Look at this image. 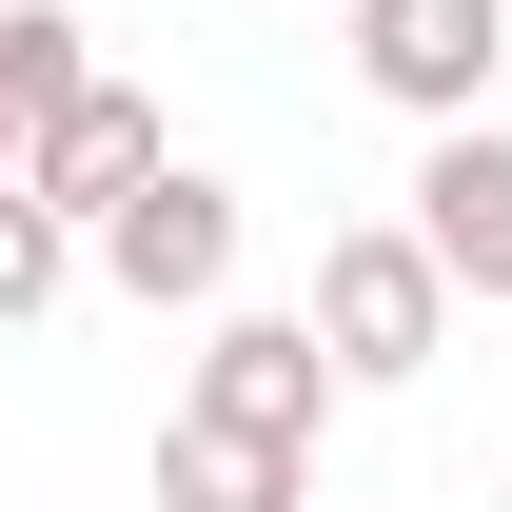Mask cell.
<instances>
[{
	"label": "cell",
	"instance_id": "7",
	"mask_svg": "<svg viewBox=\"0 0 512 512\" xmlns=\"http://www.w3.org/2000/svg\"><path fill=\"white\" fill-rule=\"evenodd\" d=\"M158 512H316V453H256L217 414H158Z\"/></svg>",
	"mask_w": 512,
	"mask_h": 512
},
{
	"label": "cell",
	"instance_id": "5",
	"mask_svg": "<svg viewBox=\"0 0 512 512\" xmlns=\"http://www.w3.org/2000/svg\"><path fill=\"white\" fill-rule=\"evenodd\" d=\"M158 158H178V138H158V99H138V79H79L60 119L20 138V197H40V217H79V237H99V217H119V197L158 178Z\"/></svg>",
	"mask_w": 512,
	"mask_h": 512
},
{
	"label": "cell",
	"instance_id": "8",
	"mask_svg": "<svg viewBox=\"0 0 512 512\" xmlns=\"http://www.w3.org/2000/svg\"><path fill=\"white\" fill-rule=\"evenodd\" d=\"M79 79H99V60H79V0H0V178H20V138L60 119Z\"/></svg>",
	"mask_w": 512,
	"mask_h": 512
},
{
	"label": "cell",
	"instance_id": "3",
	"mask_svg": "<svg viewBox=\"0 0 512 512\" xmlns=\"http://www.w3.org/2000/svg\"><path fill=\"white\" fill-rule=\"evenodd\" d=\"M493 60H512V0H355V79H375L414 138L493 119Z\"/></svg>",
	"mask_w": 512,
	"mask_h": 512
},
{
	"label": "cell",
	"instance_id": "9",
	"mask_svg": "<svg viewBox=\"0 0 512 512\" xmlns=\"http://www.w3.org/2000/svg\"><path fill=\"white\" fill-rule=\"evenodd\" d=\"M60 296H79V217H40V197L0 178V335H40Z\"/></svg>",
	"mask_w": 512,
	"mask_h": 512
},
{
	"label": "cell",
	"instance_id": "2",
	"mask_svg": "<svg viewBox=\"0 0 512 512\" xmlns=\"http://www.w3.org/2000/svg\"><path fill=\"white\" fill-rule=\"evenodd\" d=\"M79 256L119 276L138 316H217V296H237V178H217V158H158V178H138Z\"/></svg>",
	"mask_w": 512,
	"mask_h": 512
},
{
	"label": "cell",
	"instance_id": "1",
	"mask_svg": "<svg viewBox=\"0 0 512 512\" xmlns=\"http://www.w3.org/2000/svg\"><path fill=\"white\" fill-rule=\"evenodd\" d=\"M296 316H316L335 394H414V375L453 355V276L414 256V217H335V237H316V296H296Z\"/></svg>",
	"mask_w": 512,
	"mask_h": 512
},
{
	"label": "cell",
	"instance_id": "6",
	"mask_svg": "<svg viewBox=\"0 0 512 512\" xmlns=\"http://www.w3.org/2000/svg\"><path fill=\"white\" fill-rule=\"evenodd\" d=\"M414 256L512 316V119H453L434 158H414Z\"/></svg>",
	"mask_w": 512,
	"mask_h": 512
},
{
	"label": "cell",
	"instance_id": "4",
	"mask_svg": "<svg viewBox=\"0 0 512 512\" xmlns=\"http://www.w3.org/2000/svg\"><path fill=\"white\" fill-rule=\"evenodd\" d=\"M178 414H217V434H256V453H316V434H335V355H316V316H237V296H217Z\"/></svg>",
	"mask_w": 512,
	"mask_h": 512
}]
</instances>
